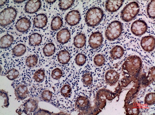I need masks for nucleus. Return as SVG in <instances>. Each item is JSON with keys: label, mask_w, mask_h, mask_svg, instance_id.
<instances>
[{"label": "nucleus", "mask_w": 155, "mask_h": 115, "mask_svg": "<svg viewBox=\"0 0 155 115\" xmlns=\"http://www.w3.org/2000/svg\"><path fill=\"white\" fill-rule=\"evenodd\" d=\"M142 67V61L138 56H130L123 63V70L129 77L136 76L140 72Z\"/></svg>", "instance_id": "f257e3e1"}, {"label": "nucleus", "mask_w": 155, "mask_h": 115, "mask_svg": "<svg viewBox=\"0 0 155 115\" xmlns=\"http://www.w3.org/2000/svg\"><path fill=\"white\" fill-rule=\"evenodd\" d=\"M104 12L99 7H93L87 11L85 21L88 27H94L100 24L104 17Z\"/></svg>", "instance_id": "f03ea898"}, {"label": "nucleus", "mask_w": 155, "mask_h": 115, "mask_svg": "<svg viewBox=\"0 0 155 115\" xmlns=\"http://www.w3.org/2000/svg\"><path fill=\"white\" fill-rule=\"evenodd\" d=\"M140 11V7L137 2H132L127 4L122 11L120 18L125 22L133 21Z\"/></svg>", "instance_id": "7ed1b4c3"}, {"label": "nucleus", "mask_w": 155, "mask_h": 115, "mask_svg": "<svg viewBox=\"0 0 155 115\" xmlns=\"http://www.w3.org/2000/svg\"><path fill=\"white\" fill-rule=\"evenodd\" d=\"M123 27L122 23L118 21H112L107 27L105 31V37L110 41L117 40L122 34Z\"/></svg>", "instance_id": "20e7f679"}, {"label": "nucleus", "mask_w": 155, "mask_h": 115, "mask_svg": "<svg viewBox=\"0 0 155 115\" xmlns=\"http://www.w3.org/2000/svg\"><path fill=\"white\" fill-rule=\"evenodd\" d=\"M18 12L13 7L5 8L1 12V26L5 27L14 22L16 18Z\"/></svg>", "instance_id": "39448f33"}, {"label": "nucleus", "mask_w": 155, "mask_h": 115, "mask_svg": "<svg viewBox=\"0 0 155 115\" xmlns=\"http://www.w3.org/2000/svg\"><path fill=\"white\" fill-rule=\"evenodd\" d=\"M148 29L147 23L143 20H137L134 21L131 26V31L134 35L141 36L145 34Z\"/></svg>", "instance_id": "423d86ee"}, {"label": "nucleus", "mask_w": 155, "mask_h": 115, "mask_svg": "<svg viewBox=\"0 0 155 115\" xmlns=\"http://www.w3.org/2000/svg\"><path fill=\"white\" fill-rule=\"evenodd\" d=\"M102 34L99 31H96L92 33L89 39L88 43L90 47L93 49L99 48L103 42Z\"/></svg>", "instance_id": "0eeeda50"}, {"label": "nucleus", "mask_w": 155, "mask_h": 115, "mask_svg": "<svg viewBox=\"0 0 155 115\" xmlns=\"http://www.w3.org/2000/svg\"><path fill=\"white\" fill-rule=\"evenodd\" d=\"M81 20V14L77 10H72L69 12L65 17L66 22L70 26L77 25L80 23Z\"/></svg>", "instance_id": "6e6552de"}, {"label": "nucleus", "mask_w": 155, "mask_h": 115, "mask_svg": "<svg viewBox=\"0 0 155 115\" xmlns=\"http://www.w3.org/2000/svg\"><path fill=\"white\" fill-rule=\"evenodd\" d=\"M140 45L145 51H153L155 49V37L152 35L143 37L140 40Z\"/></svg>", "instance_id": "1a4fd4ad"}, {"label": "nucleus", "mask_w": 155, "mask_h": 115, "mask_svg": "<svg viewBox=\"0 0 155 115\" xmlns=\"http://www.w3.org/2000/svg\"><path fill=\"white\" fill-rule=\"evenodd\" d=\"M31 22L29 18L22 17L18 20L15 25L17 31L21 33H25L31 28Z\"/></svg>", "instance_id": "9d476101"}, {"label": "nucleus", "mask_w": 155, "mask_h": 115, "mask_svg": "<svg viewBox=\"0 0 155 115\" xmlns=\"http://www.w3.org/2000/svg\"><path fill=\"white\" fill-rule=\"evenodd\" d=\"M41 2L39 0L28 1L26 3L24 10L27 13L33 14L37 12L41 9Z\"/></svg>", "instance_id": "9b49d317"}, {"label": "nucleus", "mask_w": 155, "mask_h": 115, "mask_svg": "<svg viewBox=\"0 0 155 115\" xmlns=\"http://www.w3.org/2000/svg\"><path fill=\"white\" fill-rule=\"evenodd\" d=\"M120 77V74L117 71L114 70H110L106 73L105 80L109 85L113 86L117 82Z\"/></svg>", "instance_id": "f8f14e48"}, {"label": "nucleus", "mask_w": 155, "mask_h": 115, "mask_svg": "<svg viewBox=\"0 0 155 115\" xmlns=\"http://www.w3.org/2000/svg\"><path fill=\"white\" fill-rule=\"evenodd\" d=\"M71 38V34L67 28H63L57 33V39L60 44H64L68 43Z\"/></svg>", "instance_id": "ddd939ff"}, {"label": "nucleus", "mask_w": 155, "mask_h": 115, "mask_svg": "<svg viewBox=\"0 0 155 115\" xmlns=\"http://www.w3.org/2000/svg\"><path fill=\"white\" fill-rule=\"evenodd\" d=\"M47 22L48 18L47 16L44 14H40L34 17L33 25L35 28H42L47 25Z\"/></svg>", "instance_id": "4468645a"}, {"label": "nucleus", "mask_w": 155, "mask_h": 115, "mask_svg": "<svg viewBox=\"0 0 155 115\" xmlns=\"http://www.w3.org/2000/svg\"><path fill=\"white\" fill-rule=\"evenodd\" d=\"M38 108V102L34 99L30 98L23 105V111L27 114L35 112Z\"/></svg>", "instance_id": "2eb2a0df"}, {"label": "nucleus", "mask_w": 155, "mask_h": 115, "mask_svg": "<svg viewBox=\"0 0 155 115\" xmlns=\"http://www.w3.org/2000/svg\"><path fill=\"white\" fill-rule=\"evenodd\" d=\"M124 1H107L106 2L105 8L106 10L109 12H116L118 11L123 5Z\"/></svg>", "instance_id": "dca6fc26"}, {"label": "nucleus", "mask_w": 155, "mask_h": 115, "mask_svg": "<svg viewBox=\"0 0 155 115\" xmlns=\"http://www.w3.org/2000/svg\"><path fill=\"white\" fill-rule=\"evenodd\" d=\"M16 96L18 100H23L28 97L29 92L25 85L20 84L15 89Z\"/></svg>", "instance_id": "f3484780"}, {"label": "nucleus", "mask_w": 155, "mask_h": 115, "mask_svg": "<svg viewBox=\"0 0 155 115\" xmlns=\"http://www.w3.org/2000/svg\"><path fill=\"white\" fill-rule=\"evenodd\" d=\"M76 106L77 108L81 110H86L90 105L89 100L84 96H80L76 101Z\"/></svg>", "instance_id": "a211bd4d"}, {"label": "nucleus", "mask_w": 155, "mask_h": 115, "mask_svg": "<svg viewBox=\"0 0 155 115\" xmlns=\"http://www.w3.org/2000/svg\"><path fill=\"white\" fill-rule=\"evenodd\" d=\"M124 54L123 47L120 45H116L110 51V56L113 60L120 59Z\"/></svg>", "instance_id": "6ab92c4d"}, {"label": "nucleus", "mask_w": 155, "mask_h": 115, "mask_svg": "<svg viewBox=\"0 0 155 115\" xmlns=\"http://www.w3.org/2000/svg\"><path fill=\"white\" fill-rule=\"evenodd\" d=\"M14 41V38L10 34H6L1 38V48L2 49L9 48Z\"/></svg>", "instance_id": "aec40b11"}, {"label": "nucleus", "mask_w": 155, "mask_h": 115, "mask_svg": "<svg viewBox=\"0 0 155 115\" xmlns=\"http://www.w3.org/2000/svg\"><path fill=\"white\" fill-rule=\"evenodd\" d=\"M71 55L68 51L66 50H62L59 52L57 54V59L60 64H66L70 61Z\"/></svg>", "instance_id": "412c9836"}, {"label": "nucleus", "mask_w": 155, "mask_h": 115, "mask_svg": "<svg viewBox=\"0 0 155 115\" xmlns=\"http://www.w3.org/2000/svg\"><path fill=\"white\" fill-rule=\"evenodd\" d=\"M86 43V37L84 34L80 33L78 34L74 40V45L78 49L83 48Z\"/></svg>", "instance_id": "4be33fe9"}, {"label": "nucleus", "mask_w": 155, "mask_h": 115, "mask_svg": "<svg viewBox=\"0 0 155 115\" xmlns=\"http://www.w3.org/2000/svg\"><path fill=\"white\" fill-rule=\"evenodd\" d=\"M42 37L41 34L38 33H33L30 36L29 42L30 45L33 47H37L41 44Z\"/></svg>", "instance_id": "5701e85b"}, {"label": "nucleus", "mask_w": 155, "mask_h": 115, "mask_svg": "<svg viewBox=\"0 0 155 115\" xmlns=\"http://www.w3.org/2000/svg\"><path fill=\"white\" fill-rule=\"evenodd\" d=\"M56 51V47L53 43H48L43 48V52L46 57H51L54 55Z\"/></svg>", "instance_id": "b1692460"}, {"label": "nucleus", "mask_w": 155, "mask_h": 115, "mask_svg": "<svg viewBox=\"0 0 155 115\" xmlns=\"http://www.w3.org/2000/svg\"><path fill=\"white\" fill-rule=\"evenodd\" d=\"M26 51L25 46L23 44H19L15 45L13 48L12 54L16 57H20L25 54Z\"/></svg>", "instance_id": "393cba45"}, {"label": "nucleus", "mask_w": 155, "mask_h": 115, "mask_svg": "<svg viewBox=\"0 0 155 115\" xmlns=\"http://www.w3.org/2000/svg\"><path fill=\"white\" fill-rule=\"evenodd\" d=\"M63 21L62 18L59 16H56L53 18L51 24V28L53 31H57L62 27Z\"/></svg>", "instance_id": "a878e982"}, {"label": "nucleus", "mask_w": 155, "mask_h": 115, "mask_svg": "<svg viewBox=\"0 0 155 115\" xmlns=\"http://www.w3.org/2000/svg\"><path fill=\"white\" fill-rule=\"evenodd\" d=\"M38 58L35 54L28 56L26 60V64L27 67H35L38 63Z\"/></svg>", "instance_id": "bb28decb"}, {"label": "nucleus", "mask_w": 155, "mask_h": 115, "mask_svg": "<svg viewBox=\"0 0 155 115\" xmlns=\"http://www.w3.org/2000/svg\"><path fill=\"white\" fill-rule=\"evenodd\" d=\"M74 1H59L58 6L60 9L65 11L71 8L74 4Z\"/></svg>", "instance_id": "cd10ccee"}, {"label": "nucleus", "mask_w": 155, "mask_h": 115, "mask_svg": "<svg viewBox=\"0 0 155 115\" xmlns=\"http://www.w3.org/2000/svg\"><path fill=\"white\" fill-rule=\"evenodd\" d=\"M45 77V72L42 69H39L36 71L34 75L33 78L37 83H41Z\"/></svg>", "instance_id": "c85d7f7f"}, {"label": "nucleus", "mask_w": 155, "mask_h": 115, "mask_svg": "<svg viewBox=\"0 0 155 115\" xmlns=\"http://www.w3.org/2000/svg\"><path fill=\"white\" fill-rule=\"evenodd\" d=\"M155 0L150 1L147 5V14L149 18L155 19Z\"/></svg>", "instance_id": "c756f323"}, {"label": "nucleus", "mask_w": 155, "mask_h": 115, "mask_svg": "<svg viewBox=\"0 0 155 115\" xmlns=\"http://www.w3.org/2000/svg\"><path fill=\"white\" fill-rule=\"evenodd\" d=\"M7 78L10 80H14L16 79L19 75V72L16 69L12 68L8 70L5 74Z\"/></svg>", "instance_id": "7c9ffc66"}, {"label": "nucleus", "mask_w": 155, "mask_h": 115, "mask_svg": "<svg viewBox=\"0 0 155 115\" xmlns=\"http://www.w3.org/2000/svg\"><path fill=\"white\" fill-rule=\"evenodd\" d=\"M93 61L96 66L101 67L105 64L106 60L104 56L102 54H97L94 57Z\"/></svg>", "instance_id": "2f4dec72"}, {"label": "nucleus", "mask_w": 155, "mask_h": 115, "mask_svg": "<svg viewBox=\"0 0 155 115\" xmlns=\"http://www.w3.org/2000/svg\"><path fill=\"white\" fill-rule=\"evenodd\" d=\"M87 61V57L84 54L80 53L76 56L75 63L78 66H80V67L84 66L85 64Z\"/></svg>", "instance_id": "473e14b6"}, {"label": "nucleus", "mask_w": 155, "mask_h": 115, "mask_svg": "<svg viewBox=\"0 0 155 115\" xmlns=\"http://www.w3.org/2000/svg\"><path fill=\"white\" fill-rule=\"evenodd\" d=\"M82 82L84 85L90 86L92 84L93 77L91 73H86L82 77Z\"/></svg>", "instance_id": "72a5a7b5"}, {"label": "nucleus", "mask_w": 155, "mask_h": 115, "mask_svg": "<svg viewBox=\"0 0 155 115\" xmlns=\"http://www.w3.org/2000/svg\"><path fill=\"white\" fill-rule=\"evenodd\" d=\"M71 88L70 85L66 84L61 87L60 90V93L63 97H68L71 95Z\"/></svg>", "instance_id": "f704fd0d"}, {"label": "nucleus", "mask_w": 155, "mask_h": 115, "mask_svg": "<svg viewBox=\"0 0 155 115\" xmlns=\"http://www.w3.org/2000/svg\"><path fill=\"white\" fill-rule=\"evenodd\" d=\"M155 94L154 93H150L146 95L145 97V104L148 106L154 105L155 103Z\"/></svg>", "instance_id": "c9c22d12"}, {"label": "nucleus", "mask_w": 155, "mask_h": 115, "mask_svg": "<svg viewBox=\"0 0 155 115\" xmlns=\"http://www.w3.org/2000/svg\"><path fill=\"white\" fill-rule=\"evenodd\" d=\"M63 73L62 70L59 68H56L52 70L51 73V77L55 80H58L62 77Z\"/></svg>", "instance_id": "e433bc0d"}, {"label": "nucleus", "mask_w": 155, "mask_h": 115, "mask_svg": "<svg viewBox=\"0 0 155 115\" xmlns=\"http://www.w3.org/2000/svg\"><path fill=\"white\" fill-rule=\"evenodd\" d=\"M52 93L49 90H44L41 94V99L46 101H48L51 100L52 99Z\"/></svg>", "instance_id": "4c0bfd02"}, {"label": "nucleus", "mask_w": 155, "mask_h": 115, "mask_svg": "<svg viewBox=\"0 0 155 115\" xmlns=\"http://www.w3.org/2000/svg\"><path fill=\"white\" fill-rule=\"evenodd\" d=\"M1 96L4 100V106L5 107H8L9 105V101H8V93L4 90H1Z\"/></svg>", "instance_id": "58836bf2"}, {"label": "nucleus", "mask_w": 155, "mask_h": 115, "mask_svg": "<svg viewBox=\"0 0 155 115\" xmlns=\"http://www.w3.org/2000/svg\"><path fill=\"white\" fill-rule=\"evenodd\" d=\"M147 80L150 83L154 81L155 80V67H152L149 70Z\"/></svg>", "instance_id": "ea45409f"}, {"label": "nucleus", "mask_w": 155, "mask_h": 115, "mask_svg": "<svg viewBox=\"0 0 155 115\" xmlns=\"http://www.w3.org/2000/svg\"><path fill=\"white\" fill-rule=\"evenodd\" d=\"M8 2V1H1V6L2 7L5 5Z\"/></svg>", "instance_id": "a19ab883"}, {"label": "nucleus", "mask_w": 155, "mask_h": 115, "mask_svg": "<svg viewBox=\"0 0 155 115\" xmlns=\"http://www.w3.org/2000/svg\"><path fill=\"white\" fill-rule=\"evenodd\" d=\"M56 1H45V2H46L48 4H52L54 3V2H56Z\"/></svg>", "instance_id": "79ce46f5"}, {"label": "nucleus", "mask_w": 155, "mask_h": 115, "mask_svg": "<svg viewBox=\"0 0 155 115\" xmlns=\"http://www.w3.org/2000/svg\"><path fill=\"white\" fill-rule=\"evenodd\" d=\"M25 1H14V2L15 3L17 4H21V3L25 2Z\"/></svg>", "instance_id": "37998d69"}]
</instances>
